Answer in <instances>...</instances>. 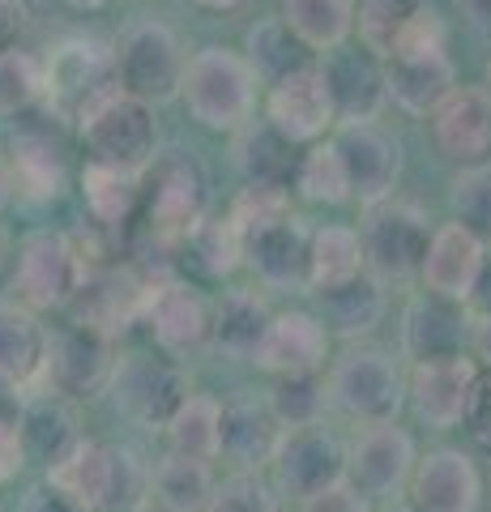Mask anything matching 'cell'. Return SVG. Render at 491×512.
Here are the masks:
<instances>
[{
  "mask_svg": "<svg viewBox=\"0 0 491 512\" xmlns=\"http://www.w3.org/2000/svg\"><path fill=\"white\" fill-rule=\"evenodd\" d=\"M453 218L491 248V163L457 171V180H453Z\"/></svg>",
  "mask_w": 491,
  "mask_h": 512,
  "instance_id": "45",
  "label": "cell"
},
{
  "mask_svg": "<svg viewBox=\"0 0 491 512\" xmlns=\"http://www.w3.org/2000/svg\"><path fill=\"white\" fill-rule=\"evenodd\" d=\"M141 320L150 325L158 350H167V355H193V350L210 346V308L184 282H146Z\"/></svg>",
  "mask_w": 491,
  "mask_h": 512,
  "instance_id": "22",
  "label": "cell"
},
{
  "mask_svg": "<svg viewBox=\"0 0 491 512\" xmlns=\"http://www.w3.org/2000/svg\"><path fill=\"white\" fill-rule=\"evenodd\" d=\"M462 423L470 427L474 444H479L483 453H491V367H487V376H474V389H470Z\"/></svg>",
  "mask_w": 491,
  "mask_h": 512,
  "instance_id": "51",
  "label": "cell"
},
{
  "mask_svg": "<svg viewBox=\"0 0 491 512\" xmlns=\"http://www.w3.org/2000/svg\"><path fill=\"white\" fill-rule=\"evenodd\" d=\"M291 210V188H278V184H244L240 197L231 201V227L240 231V239L248 231L265 227V222H274Z\"/></svg>",
  "mask_w": 491,
  "mask_h": 512,
  "instance_id": "46",
  "label": "cell"
},
{
  "mask_svg": "<svg viewBox=\"0 0 491 512\" xmlns=\"http://www.w3.org/2000/svg\"><path fill=\"white\" fill-rule=\"evenodd\" d=\"M0 512H5V508H0Z\"/></svg>",
  "mask_w": 491,
  "mask_h": 512,
  "instance_id": "64",
  "label": "cell"
},
{
  "mask_svg": "<svg viewBox=\"0 0 491 512\" xmlns=\"http://www.w3.org/2000/svg\"><path fill=\"white\" fill-rule=\"evenodd\" d=\"M278 18L312 56L355 39V0H282Z\"/></svg>",
  "mask_w": 491,
  "mask_h": 512,
  "instance_id": "36",
  "label": "cell"
},
{
  "mask_svg": "<svg viewBox=\"0 0 491 512\" xmlns=\"http://www.w3.org/2000/svg\"><path fill=\"white\" fill-rule=\"evenodd\" d=\"M261 90L265 86L257 82V73H252L244 52L210 43L188 56L180 99L201 128H210V133H235L240 124L257 116Z\"/></svg>",
  "mask_w": 491,
  "mask_h": 512,
  "instance_id": "2",
  "label": "cell"
},
{
  "mask_svg": "<svg viewBox=\"0 0 491 512\" xmlns=\"http://www.w3.org/2000/svg\"><path fill=\"white\" fill-rule=\"evenodd\" d=\"M141 303H146V282H141L133 269H86L77 295L69 299L73 308V325H86L103 338H120L129 325L141 320Z\"/></svg>",
  "mask_w": 491,
  "mask_h": 512,
  "instance_id": "20",
  "label": "cell"
},
{
  "mask_svg": "<svg viewBox=\"0 0 491 512\" xmlns=\"http://www.w3.org/2000/svg\"><path fill=\"white\" fill-rule=\"evenodd\" d=\"M299 512H368V495H363L351 478H338V483L304 495Z\"/></svg>",
  "mask_w": 491,
  "mask_h": 512,
  "instance_id": "49",
  "label": "cell"
},
{
  "mask_svg": "<svg viewBox=\"0 0 491 512\" xmlns=\"http://www.w3.org/2000/svg\"><path fill=\"white\" fill-rule=\"evenodd\" d=\"M265 325L269 308L257 291H227L210 312V346L227 359H252Z\"/></svg>",
  "mask_w": 491,
  "mask_h": 512,
  "instance_id": "35",
  "label": "cell"
},
{
  "mask_svg": "<svg viewBox=\"0 0 491 512\" xmlns=\"http://www.w3.org/2000/svg\"><path fill=\"white\" fill-rule=\"evenodd\" d=\"M82 201H86V214L94 227H107V231L129 227L141 210V171L112 167V163H86Z\"/></svg>",
  "mask_w": 491,
  "mask_h": 512,
  "instance_id": "33",
  "label": "cell"
},
{
  "mask_svg": "<svg viewBox=\"0 0 491 512\" xmlns=\"http://www.w3.org/2000/svg\"><path fill=\"white\" fill-rule=\"evenodd\" d=\"M22 22H26V13H22L18 0H0V52L18 43V35H22Z\"/></svg>",
  "mask_w": 491,
  "mask_h": 512,
  "instance_id": "55",
  "label": "cell"
},
{
  "mask_svg": "<svg viewBox=\"0 0 491 512\" xmlns=\"http://www.w3.org/2000/svg\"><path fill=\"white\" fill-rule=\"evenodd\" d=\"M26 18H52V13H77V9H99L103 0H18Z\"/></svg>",
  "mask_w": 491,
  "mask_h": 512,
  "instance_id": "54",
  "label": "cell"
},
{
  "mask_svg": "<svg viewBox=\"0 0 491 512\" xmlns=\"http://www.w3.org/2000/svg\"><path fill=\"white\" fill-rule=\"evenodd\" d=\"M427 120H432V141L445 163L453 167L491 163V107L479 86H457Z\"/></svg>",
  "mask_w": 491,
  "mask_h": 512,
  "instance_id": "23",
  "label": "cell"
},
{
  "mask_svg": "<svg viewBox=\"0 0 491 512\" xmlns=\"http://www.w3.org/2000/svg\"><path fill=\"white\" fill-rule=\"evenodd\" d=\"M22 470H26V448H22L18 410H0V487L18 483Z\"/></svg>",
  "mask_w": 491,
  "mask_h": 512,
  "instance_id": "50",
  "label": "cell"
},
{
  "mask_svg": "<svg viewBox=\"0 0 491 512\" xmlns=\"http://www.w3.org/2000/svg\"><path fill=\"white\" fill-rule=\"evenodd\" d=\"M453 5L474 30H491V0H453Z\"/></svg>",
  "mask_w": 491,
  "mask_h": 512,
  "instance_id": "57",
  "label": "cell"
},
{
  "mask_svg": "<svg viewBox=\"0 0 491 512\" xmlns=\"http://www.w3.org/2000/svg\"><path fill=\"white\" fill-rule=\"evenodd\" d=\"M466 325H470V316L462 303L440 299V295H419V299H410V308L402 316V346L415 363L457 355L466 342Z\"/></svg>",
  "mask_w": 491,
  "mask_h": 512,
  "instance_id": "29",
  "label": "cell"
},
{
  "mask_svg": "<svg viewBox=\"0 0 491 512\" xmlns=\"http://www.w3.org/2000/svg\"><path fill=\"white\" fill-rule=\"evenodd\" d=\"M18 512H82V508H73V504L65 500V495H60V491L43 478V483H35V487H30V491L22 495Z\"/></svg>",
  "mask_w": 491,
  "mask_h": 512,
  "instance_id": "52",
  "label": "cell"
},
{
  "mask_svg": "<svg viewBox=\"0 0 491 512\" xmlns=\"http://www.w3.org/2000/svg\"><path fill=\"white\" fill-rule=\"evenodd\" d=\"M261 103H265V120L274 124L291 146H312V141L334 133V124H338L316 60L287 77H278V82H269L261 90Z\"/></svg>",
  "mask_w": 491,
  "mask_h": 512,
  "instance_id": "15",
  "label": "cell"
},
{
  "mask_svg": "<svg viewBox=\"0 0 491 512\" xmlns=\"http://www.w3.org/2000/svg\"><path fill=\"white\" fill-rule=\"evenodd\" d=\"M18 427H22L26 461H43V466L60 461L77 440H82V431H77L73 402H69V397H60V393H52V389L22 393Z\"/></svg>",
  "mask_w": 491,
  "mask_h": 512,
  "instance_id": "27",
  "label": "cell"
},
{
  "mask_svg": "<svg viewBox=\"0 0 491 512\" xmlns=\"http://www.w3.org/2000/svg\"><path fill=\"white\" fill-rule=\"evenodd\" d=\"M112 393L116 410L141 431H163L171 410L184 402L188 384L184 372L167 359H154V355H129V359H116V372H112Z\"/></svg>",
  "mask_w": 491,
  "mask_h": 512,
  "instance_id": "13",
  "label": "cell"
},
{
  "mask_svg": "<svg viewBox=\"0 0 491 512\" xmlns=\"http://www.w3.org/2000/svg\"><path fill=\"white\" fill-rule=\"evenodd\" d=\"M453 90H457V64L449 47L419 56H385V94L406 116L427 120Z\"/></svg>",
  "mask_w": 491,
  "mask_h": 512,
  "instance_id": "25",
  "label": "cell"
},
{
  "mask_svg": "<svg viewBox=\"0 0 491 512\" xmlns=\"http://www.w3.org/2000/svg\"><path fill=\"white\" fill-rule=\"evenodd\" d=\"M163 436L171 444V453L214 461L218 436H223V402H214L210 393H184V402L171 410Z\"/></svg>",
  "mask_w": 491,
  "mask_h": 512,
  "instance_id": "38",
  "label": "cell"
},
{
  "mask_svg": "<svg viewBox=\"0 0 491 512\" xmlns=\"http://www.w3.org/2000/svg\"><path fill=\"white\" fill-rule=\"evenodd\" d=\"M9 274V303L26 312H60L82 286L90 261L77 248V239L65 231H30L13 252Z\"/></svg>",
  "mask_w": 491,
  "mask_h": 512,
  "instance_id": "4",
  "label": "cell"
},
{
  "mask_svg": "<svg viewBox=\"0 0 491 512\" xmlns=\"http://www.w3.org/2000/svg\"><path fill=\"white\" fill-rule=\"evenodd\" d=\"M47 99V77H43V56L26 52V47H5L0 52V116L13 120L22 111L39 107Z\"/></svg>",
  "mask_w": 491,
  "mask_h": 512,
  "instance_id": "42",
  "label": "cell"
},
{
  "mask_svg": "<svg viewBox=\"0 0 491 512\" xmlns=\"http://www.w3.org/2000/svg\"><path fill=\"white\" fill-rule=\"evenodd\" d=\"M483 256L487 244L474 231H466L462 222H445L436 227L432 239H427V252H423V265H419V278L427 286V295H440V299H453L466 308V299L474 291V278L483 269Z\"/></svg>",
  "mask_w": 491,
  "mask_h": 512,
  "instance_id": "24",
  "label": "cell"
},
{
  "mask_svg": "<svg viewBox=\"0 0 491 512\" xmlns=\"http://www.w3.org/2000/svg\"><path fill=\"white\" fill-rule=\"evenodd\" d=\"M325 402H329V397H325V380H316V372L278 376V380H274V389L265 393V410L274 414L282 431L321 423Z\"/></svg>",
  "mask_w": 491,
  "mask_h": 512,
  "instance_id": "43",
  "label": "cell"
},
{
  "mask_svg": "<svg viewBox=\"0 0 491 512\" xmlns=\"http://www.w3.org/2000/svg\"><path fill=\"white\" fill-rule=\"evenodd\" d=\"M47 483L82 512H129L150 500L146 461L129 444H103L86 436L47 466Z\"/></svg>",
  "mask_w": 491,
  "mask_h": 512,
  "instance_id": "1",
  "label": "cell"
},
{
  "mask_svg": "<svg viewBox=\"0 0 491 512\" xmlns=\"http://www.w3.org/2000/svg\"><path fill=\"white\" fill-rule=\"evenodd\" d=\"M427 239V214L419 205L385 197L376 205H363V222H359V244H363V274L372 282L389 286H406L410 278H419Z\"/></svg>",
  "mask_w": 491,
  "mask_h": 512,
  "instance_id": "6",
  "label": "cell"
},
{
  "mask_svg": "<svg viewBox=\"0 0 491 512\" xmlns=\"http://www.w3.org/2000/svg\"><path fill=\"white\" fill-rule=\"evenodd\" d=\"M325 397L351 423H389L406 402V372L398 355L380 346H346L329 367Z\"/></svg>",
  "mask_w": 491,
  "mask_h": 512,
  "instance_id": "5",
  "label": "cell"
},
{
  "mask_svg": "<svg viewBox=\"0 0 491 512\" xmlns=\"http://www.w3.org/2000/svg\"><path fill=\"white\" fill-rule=\"evenodd\" d=\"M112 56H116V82L124 94H133V99L150 103V107L180 99L188 52L167 22H154V18L133 22L116 39Z\"/></svg>",
  "mask_w": 491,
  "mask_h": 512,
  "instance_id": "8",
  "label": "cell"
},
{
  "mask_svg": "<svg viewBox=\"0 0 491 512\" xmlns=\"http://www.w3.org/2000/svg\"><path fill=\"white\" fill-rule=\"evenodd\" d=\"M193 5L205 13H235V9H244L248 0H193Z\"/></svg>",
  "mask_w": 491,
  "mask_h": 512,
  "instance_id": "59",
  "label": "cell"
},
{
  "mask_svg": "<svg viewBox=\"0 0 491 512\" xmlns=\"http://www.w3.org/2000/svg\"><path fill=\"white\" fill-rule=\"evenodd\" d=\"M363 274V244L355 227L329 222V227L312 231L308 244V291H325V286L351 282Z\"/></svg>",
  "mask_w": 491,
  "mask_h": 512,
  "instance_id": "39",
  "label": "cell"
},
{
  "mask_svg": "<svg viewBox=\"0 0 491 512\" xmlns=\"http://www.w3.org/2000/svg\"><path fill=\"white\" fill-rule=\"evenodd\" d=\"M312 227L295 210L244 235V265L269 291H308Z\"/></svg>",
  "mask_w": 491,
  "mask_h": 512,
  "instance_id": "18",
  "label": "cell"
},
{
  "mask_svg": "<svg viewBox=\"0 0 491 512\" xmlns=\"http://www.w3.org/2000/svg\"><path fill=\"white\" fill-rule=\"evenodd\" d=\"M269 470H274L282 491L304 500V495L346 478V448L321 423L291 427V431H282L274 457H269Z\"/></svg>",
  "mask_w": 491,
  "mask_h": 512,
  "instance_id": "17",
  "label": "cell"
},
{
  "mask_svg": "<svg viewBox=\"0 0 491 512\" xmlns=\"http://www.w3.org/2000/svg\"><path fill=\"white\" fill-rule=\"evenodd\" d=\"M466 308H474V312L491 308V248H487V256H483V269H479V278H474V291H470V299H466Z\"/></svg>",
  "mask_w": 491,
  "mask_h": 512,
  "instance_id": "56",
  "label": "cell"
},
{
  "mask_svg": "<svg viewBox=\"0 0 491 512\" xmlns=\"http://www.w3.org/2000/svg\"><path fill=\"white\" fill-rule=\"evenodd\" d=\"M129 512H163V508H154V504L146 500V504H137V508H129Z\"/></svg>",
  "mask_w": 491,
  "mask_h": 512,
  "instance_id": "63",
  "label": "cell"
},
{
  "mask_svg": "<svg viewBox=\"0 0 491 512\" xmlns=\"http://www.w3.org/2000/svg\"><path fill=\"white\" fill-rule=\"evenodd\" d=\"M43 77H47V107L60 111L65 120H77L99 99L116 94V56L112 47L94 35H65L47 47L43 56Z\"/></svg>",
  "mask_w": 491,
  "mask_h": 512,
  "instance_id": "9",
  "label": "cell"
},
{
  "mask_svg": "<svg viewBox=\"0 0 491 512\" xmlns=\"http://www.w3.org/2000/svg\"><path fill=\"white\" fill-rule=\"evenodd\" d=\"M116 372V342L94 333L86 325H65L47 333V355H43V376L39 389H52L69 402L107 393Z\"/></svg>",
  "mask_w": 491,
  "mask_h": 512,
  "instance_id": "11",
  "label": "cell"
},
{
  "mask_svg": "<svg viewBox=\"0 0 491 512\" xmlns=\"http://www.w3.org/2000/svg\"><path fill=\"white\" fill-rule=\"evenodd\" d=\"M423 5L427 0H355V35H359V43L385 60L393 35H398L402 22Z\"/></svg>",
  "mask_w": 491,
  "mask_h": 512,
  "instance_id": "44",
  "label": "cell"
},
{
  "mask_svg": "<svg viewBox=\"0 0 491 512\" xmlns=\"http://www.w3.org/2000/svg\"><path fill=\"white\" fill-rule=\"evenodd\" d=\"M73 124H77V141H82V150H86V163H112V167L141 171L158 154L154 107L124 90L99 99Z\"/></svg>",
  "mask_w": 491,
  "mask_h": 512,
  "instance_id": "7",
  "label": "cell"
},
{
  "mask_svg": "<svg viewBox=\"0 0 491 512\" xmlns=\"http://www.w3.org/2000/svg\"><path fill=\"white\" fill-rule=\"evenodd\" d=\"M9 261H13V235L5 231V222H0V274L9 269Z\"/></svg>",
  "mask_w": 491,
  "mask_h": 512,
  "instance_id": "60",
  "label": "cell"
},
{
  "mask_svg": "<svg viewBox=\"0 0 491 512\" xmlns=\"http://www.w3.org/2000/svg\"><path fill=\"white\" fill-rule=\"evenodd\" d=\"M440 47H449L445 18H440L432 5H423V9L410 13V18L402 22V30L393 35L389 56H419V52H440Z\"/></svg>",
  "mask_w": 491,
  "mask_h": 512,
  "instance_id": "48",
  "label": "cell"
},
{
  "mask_svg": "<svg viewBox=\"0 0 491 512\" xmlns=\"http://www.w3.org/2000/svg\"><path fill=\"white\" fill-rule=\"evenodd\" d=\"M214 466L201 457L167 453L150 466V504L163 512H205L214 500Z\"/></svg>",
  "mask_w": 491,
  "mask_h": 512,
  "instance_id": "32",
  "label": "cell"
},
{
  "mask_svg": "<svg viewBox=\"0 0 491 512\" xmlns=\"http://www.w3.org/2000/svg\"><path fill=\"white\" fill-rule=\"evenodd\" d=\"M231 154H235V171L244 175V184H278V188H291L299 146H291V141L282 137L269 120H248V124L235 128Z\"/></svg>",
  "mask_w": 491,
  "mask_h": 512,
  "instance_id": "31",
  "label": "cell"
},
{
  "mask_svg": "<svg viewBox=\"0 0 491 512\" xmlns=\"http://www.w3.org/2000/svg\"><path fill=\"white\" fill-rule=\"evenodd\" d=\"M316 295H321V325L329 333H338V338L355 342L385 320V286L372 282L368 274L325 286V291H316Z\"/></svg>",
  "mask_w": 491,
  "mask_h": 512,
  "instance_id": "34",
  "label": "cell"
},
{
  "mask_svg": "<svg viewBox=\"0 0 491 512\" xmlns=\"http://www.w3.org/2000/svg\"><path fill=\"white\" fill-rule=\"evenodd\" d=\"M244 60L252 64L257 82L269 86V82H278V77H287L295 69H304V64H312L316 56L291 35V26L282 22L278 13H269V18H257V22L248 26V35H244Z\"/></svg>",
  "mask_w": 491,
  "mask_h": 512,
  "instance_id": "37",
  "label": "cell"
},
{
  "mask_svg": "<svg viewBox=\"0 0 491 512\" xmlns=\"http://www.w3.org/2000/svg\"><path fill=\"white\" fill-rule=\"evenodd\" d=\"M295 192L312 205H346L351 201V184H346V167L334 150V141L321 137L304 146V154L295 158V175H291Z\"/></svg>",
  "mask_w": 491,
  "mask_h": 512,
  "instance_id": "41",
  "label": "cell"
},
{
  "mask_svg": "<svg viewBox=\"0 0 491 512\" xmlns=\"http://www.w3.org/2000/svg\"><path fill=\"white\" fill-rule=\"evenodd\" d=\"M329 355V329L312 312H278L269 316L257 350L248 363H257L269 376H291V372H316Z\"/></svg>",
  "mask_w": 491,
  "mask_h": 512,
  "instance_id": "26",
  "label": "cell"
},
{
  "mask_svg": "<svg viewBox=\"0 0 491 512\" xmlns=\"http://www.w3.org/2000/svg\"><path fill=\"white\" fill-rule=\"evenodd\" d=\"M385 512H419V508H415V504H389Z\"/></svg>",
  "mask_w": 491,
  "mask_h": 512,
  "instance_id": "62",
  "label": "cell"
},
{
  "mask_svg": "<svg viewBox=\"0 0 491 512\" xmlns=\"http://www.w3.org/2000/svg\"><path fill=\"white\" fill-rule=\"evenodd\" d=\"M282 440L278 419L265 410V402H231L223 406V436H218V457H227L235 470L257 474L269 466L274 448Z\"/></svg>",
  "mask_w": 491,
  "mask_h": 512,
  "instance_id": "30",
  "label": "cell"
},
{
  "mask_svg": "<svg viewBox=\"0 0 491 512\" xmlns=\"http://www.w3.org/2000/svg\"><path fill=\"white\" fill-rule=\"evenodd\" d=\"M415 461H419V448L410 440V431L398 427V419L368 423L351 444V453H346V478L363 495L398 500L410 483V474H415Z\"/></svg>",
  "mask_w": 491,
  "mask_h": 512,
  "instance_id": "16",
  "label": "cell"
},
{
  "mask_svg": "<svg viewBox=\"0 0 491 512\" xmlns=\"http://www.w3.org/2000/svg\"><path fill=\"white\" fill-rule=\"evenodd\" d=\"M483 99H487V107H491V56H487V69H483Z\"/></svg>",
  "mask_w": 491,
  "mask_h": 512,
  "instance_id": "61",
  "label": "cell"
},
{
  "mask_svg": "<svg viewBox=\"0 0 491 512\" xmlns=\"http://www.w3.org/2000/svg\"><path fill=\"white\" fill-rule=\"evenodd\" d=\"M65 116L47 103L22 111L9 120V171H13V201L52 205L69 188V141Z\"/></svg>",
  "mask_w": 491,
  "mask_h": 512,
  "instance_id": "3",
  "label": "cell"
},
{
  "mask_svg": "<svg viewBox=\"0 0 491 512\" xmlns=\"http://www.w3.org/2000/svg\"><path fill=\"white\" fill-rule=\"evenodd\" d=\"M410 504L419 512H479L483 474L462 448H427L410 474Z\"/></svg>",
  "mask_w": 491,
  "mask_h": 512,
  "instance_id": "21",
  "label": "cell"
},
{
  "mask_svg": "<svg viewBox=\"0 0 491 512\" xmlns=\"http://www.w3.org/2000/svg\"><path fill=\"white\" fill-rule=\"evenodd\" d=\"M47 355V329L39 312H26L18 303H0V384L9 393H35Z\"/></svg>",
  "mask_w": 491,
  "mask_h": 512,
  "instance_id": "28",
  "label": "cell"
},
{
  "mask_svg": "<svg viewBox=\"0 0 491 512\" xmlns=\"http://www.w3.org/2000/svg\"><path fill=\"white\" fill-rule=\"evenodd\" d=\"M176 244L184 248V256L193 261L205 278H227L235 265L244 261V239L231 227V218H197Z\"/></svg>",
  "mask_w": 491,
  "mask_h": 512,
  "instance_id": "40",
  "label": "cell"
},
{
  "mask_svg": "<svg viewBox=\"0 0 491 512\" xmlns=\"http://www.w3.org/2000/svg\"><path fill=\"white\" fill-rule=\"evenodd\" d=\"M474 376H479V363L462 355V350L457 355H440V359H419L406 372V397L427 427L449 431L462 423Z\"/></svg>",
  "mask_w": 491,
  "mask_h": 512,
  "instance_id": "19",
  "label": "cell"
},
{
  "mask_svg": "<svg viewBox=\"0 0 491 512\" xmlns=\"http://www.w3.org/2000/svg\"><path fill=\"white\" fill-rule=\"evenodd\" d=\"M141 218L154 239L176 244V239L205 214V175L184 150L154 154L141 167Z\"/></svg>",
  "mask_w": 491,
  "mask_h": 512,
  "instance_id": "10",
  "label": "cell"
},
{
  "mask_svg": "<svg viewBox=\"0 0 491 512\" xmlns=\"http://www.w3.org/2000/svg\"><path fill=\"white\" fill-rule=\"evenodd\" d=\"M316 69L325 77V90H329V103H334V116L338 124H351V120H376L380 111L389 107V94H385V60L376 52H368L363 43L346 39L338 47L316 56Z\"/></svg>",
  "mask_w": 491,
  "mask_h": 512,
  "instance_id": "14",
  "label": "cell"
},
{
  "mask_svg": "<svg viewBox=\"0 0 491 512\" xmlns=\"http://www.w3.org/2000/svg\"><path fill=\"white\" fill-rule=\"evenodd\" d=\"M466 342H470V350H474V363L491 367V308H483V312H470Z\"/></svg>",
  "mask_w": 491,
  "mask_h": 512,
  "instance_id": "53",
  "label": "cell"
},
{
  "mask_svg": "<svg viewBox=\"0 0 491 512\" xmlns=\"http://www.w3.org/2000/svg\"><path fill=\"white\" fill-rule=\"evenodd\" d=\"M334 150L346 167V184H351V201L376 205L393 197V188L402 180V141L376 120H351L334 124Z\"/></svg>",
  "mask_w": 491,
  "mask_h": 512,
  "instance_id": "12",
  "label": "cell"
},
{
  "mask_svg": "<svg viewBox=\"0 0 491 512\" xmlns=\"http://www.w3.org/2000/svg\"><path fill=\"white\" fill-rule=\"evenodd\" d=\"M205 512H282V508H278V495L269 491V483L261 474L235 470L223 487H214V500Z\"/></svg>",
  "mask_w": 491,
  "mask_h": 512,
  "instance_id": "47",
  "label": "cell"
},
{
  "mask_svg": "<svg viewBox=\"0 0 491 512\" xmlns=\"http://www.w3.org/2000/svg\"><path fill=\"white\" fill-rule=\"evenodd\" d=\"M13 205V171H9V150L5 141H0V214H5Z\"/></svg>",
  "mask_w": 491,
  "mask_h": 512,
  "instance_id": "58",
  "label": "cell"
}]
</instances>
